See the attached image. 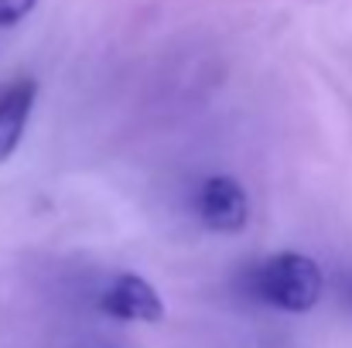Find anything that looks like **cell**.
I'll list each match as a JSON object with an SVG mask.
<instances>
[{
	"instance_id": "obj_5",
	"label": "cell",
	"mask_w": 352,
	"mask_h": 348,
	"mask_svg": "<svg viewBox=\"0 0 352 348\" xmlns=\"http://www.w3.org/2000/svg\"><path fill=\"white\" fill-rule=\"evenodd\" d=\"M34 7H38V0H0V38L7 31H14Z\"/></svg>"
},
{
	"instance_id": "obj_4",
	"label": "cell",
	"mask_w": 352,
	"mask_h": 348,
	"mask_svg": "<svg viewBox=\"0 0 352 348\" xmlns=\"http://www.w3.org/2000/svg\"><path fill=\"white\" fill-rule=\"evenodd\" d=\"M38 100V82L31 76H17L0 86V164L14 157L24 140L28 119Z\"/></svg>"
},
{
	"instance_id": "obj_1",
	"label": "cell",
	"mask_w": 352,
	"mask_h": 348,
	"mask_svg": "<svg viewBox=\"0 0 352 348\" xmlns=\"http://www.w3.org/2000/svg\"><path fill=\"white\" fill-rule=\"evenodd\" d=\"M246 287L263 304L291 314H305L322 297V270L305 253H277L246 273Z\"/></svg>"
},
{
	"instance_id": "obj_3",
	"label": "cell",
	"mask_w": 352,
	"mask_h": 348,
	"mask_svg": "<svg viewBox=\"0 0 352 348\" xmlns=\"http://www.w3.org/2000/svg\"><path fill=\"white\" fill-rule=\"evenodd\" d=\"M100 311L117 318V321H161L164 318V301L161 294L137 273H117L107 290L100 294Z\"/></svg>"
},
{
	"instance_id": "obj_2",
	"label": "cell",
	"mask_w": 352,
	"mask_h": 348,
	"mask_svg": "<svg viewBox=\"0 0 352 348\" xmlns=\"http://www.w3.org/2000/svg\"><path fill=\"white\" fill-rule=\"evenodd\" d=\"M192 212L199 216V222L209 232L233 235V232H243L250 222V198H246V192L236 178L212 174L195 188Z\"/></svg>"
}]
</instances>
